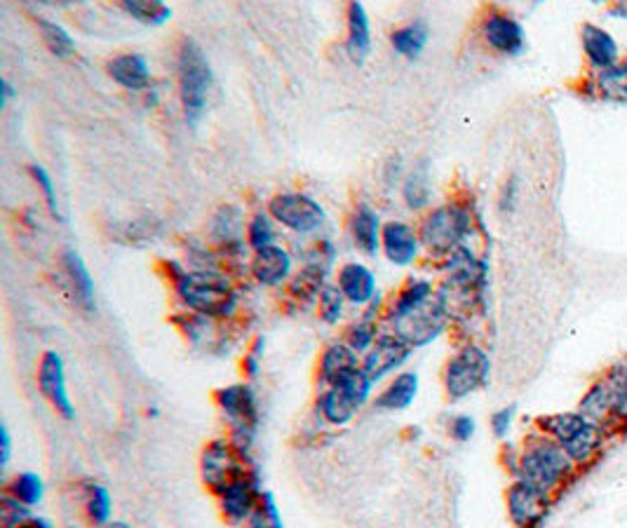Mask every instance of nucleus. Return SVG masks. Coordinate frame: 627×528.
Instances as JSON below:
<instances>
[{"label": "nucleus", "mask_w": 627, "mask_h": 528, "mask_svg": "<svg viewBox=\"0 0 627 528\" xmlns=\"http://www.w3.org/2000/svg\"><path fill=\"white\" fill-rule=\"evenodd\" d=\"M452 317L446 291L433 289L428 280H411L390 305L392 334L402 338L409 348H423L442 336Z\"/></svg>", "instance_id": "1"}, {"label": "nucleus", "mask_w": 627, "mask_h": 528, "mask_svg": "<svg viewBox=\"0 0 627 528\" xmlns=\"http://www.w3.org/2000/svg\"><path fill=\"white\" fill-rule=\"evenodd\" d=\"M510 470L515 479L527 482L548 496L560 494L579 472L576 463L569 459V453L541 432L527 437L522 451L515 453V463Z\"/></svg>", "instance_id": "2"}, {"label": "nucleus", "mask_w": 627, "mask_h": 528, "mask_svg": "<svg viewBox=\"0 0 627 528\" xmlns=\"http://www.w3.org/2000/svg\"><path fill=\"white\" fill-rule=\"evenodd\" d=\"M536 430L558 442L579 470L595 465L606 446V432L590 423L581 411H562L536 418Z\"/></svg>", "instance_id": "3"}, {"label": "nucleus", "mask_w": 627, "mask_h": 528, "mask_svg": "<svg viewBox=\"0 0 627 528\" xmlns=\"http://www.w3.org/2000/svg\"><path fill=\"white\" fill-rule=\"evenodd\" d=\"M174 289L191 313L209 320L230 317L238 305L236 287L217 270H186Z\"/></svg>", "instance_id": "4"}, {"label": "nucleus", "mask_w": 627, "mask_h": 528, "mask_svg": "<svg viewBox=\"0 0 627 528\" xmlns=\"http://www.w3.org/2000/svg\"><path fill=\"white\" fill-rule=\"evenodd\" d=\"M421 245L435 257L450 259L475 235L473 212L463 205H444L430 212L421 224Z\"/></svg>", "instance_id": "5"}, {"label": "nucleus", "mask_w": 627, "mask_h": 528, "mask_svg": "<svg viewBox=\"0 0 627 528\" xmlns=\"http://www.w3.org/2000/svg\"><path fill=\"white\" fill-rule=\"evenodd\" d=\"M214 76L203 47L186 39L179 47V89L188 125H198L209 99Z\"/></svg>", "instance_id": "6"}, {"label": "nucleus", "mask_w": 627, "mask_h": 528, "mask_svg": "<svg viewBox=\"0 0 627 528\" xmlns=\"http://www.w3.org/2000/svg\"><path fill=\"white\" fill-rule=\"evenodd\" d=\"M217 402L221 407V413L228 421L233 444L240 449L242 456H249L252 444L257 440L259 430V407H257V395L247 384H236L228 386L217 392Z\"/></svg>", "instance_id": "7"}, {"label": "nucleus", "mask_w": 627, "mask_h": 528, "mask_svg": "<svg viewBox=\"0 0 627 528\" xmlns=\"http://www.w3.org/2000/svg\"><path fill=\"white\" fill-rule=\"evenodd\" d=\"M491 359L477 343H468L450 359L444 369V390L452 402L475 395L489 384Z\"/></svg>", "instance_id": "8"}, {"label": "nucleus", "mask_w": 627, "mask_h": 528, "mask_svg": "<svg viewBox=\"0 0 627 528\" xmlns=\"http://www.w3.org/2000/svg\"><path fill=\"white\" fill-rule=\"evenodd\" d=\"M374 380L357 369L348 378L338 380L336 386H329V390L320 397V413L332 425H346L353 418L363 411V407L369 402Z\"/></svg>", "instance_id": "9"}, {"label": "nucleus", "mask_w": 627, "mask_h": 528, "mask_svg": "<svg viewBox=\"0 0 627 528\" xmlns=\"http://www.w3.org/2000/svg\"><path fill=\"white\" fill-rule=\"evenodd\" d=\"M247 456H242L240 449L226 442V440H214L205 451L201 459V470H203V479L205 484L214 491V494H221V491L233 484L236 479L247 475Z\"/></svg>", "instance_id": "10"}, {"label": "nucleus", "mask_w": 627, "mask_h": 528, "mask_svg": "<svg viewBox=\"0 0 627 528\" xmlns=\"http://www.w3.org/2000/svg\"><path fill=\"white\" fill-rule=\"evenodd\" d=\"M268 214H271L278 224L290 228L294 233H313L322 224H325V209L317 200L303 195V193H282L275 195L268 205Z\"/></svg>", "instance_id": "11"}, {"label": "nucleus", "mask_w": 627, "mask_h": 528, "mask_svg": "<svg viewBox=\"0 0 627 528\" xmlns=\"http://www.w3.org/2000/svg\"><path fill=\"white\" fill-rule=\"evenodd\" d=\"M506 503L515 528H543L552 509V496L519 479L510 484Z\"/></svg>", "instance_id": "12"}, {"label": "nucleus", "mask_w": 627, "mask_h": 528, "mask_svg": "<svg viewBox=\"0 0 627 528\" xmlns=\"http://www.w3.org/2000/svg\"><path fill=\"white\" fill-rule=\"evenodd\" d=\"M263 496V491L259 488V479L255 472H247L245 477L228 484L221 494V515L230 526H240L245 521L252 519L255 509L259 507V500Z\"/></svg>", "instance_id": "13"}, {"label": "nucleus", "mask_w": 627, "mask_h": 528, "mask_svg": "<svg viewBox=\"0 0 627 528\" xmlns=\"http://www.w3.org/2000/svg\"><path fill=\"white\" fill-rule=\"evenodd\" d=\"M482 39L487 41V45L498 52L506 54V57H517L527 47V33L512 14L491 10L485 22H482Z\"/></svg>", "instance_id": "14"}, {"label": "nucleus", "mask_w": 627, "mask_h": 528, "mask_svg": "<svg viewBox=\"0 0 627 528\" xmlns=\"http://www.w3.org/2000/svg\"><path fill=\"white\" fill-rule=\"evenodd\" d=\"M39 388L43 392V397L52 405L57 413H62L64 418H74L76 409L74 402L68 397V386H66V369H64V359L60 353L47 351L41 359L39 367Z\"/></svg>", "instance_id": "15"}, {"label": "nucleus", "mask_w": 627, "mask_h": 528, "mask_svg": "<svg viewBox=\"0 0 627 528\" xmlns=\"http://www.w3.org/2000/svg\"><path fill=\"white\" fill-rule=\"evenodd\" d=\"M409 355H411V348L396 334L379 336L374 343V348L365 355L363 371L374 380V384H379V380H383L392 371H398L409 359Z\"/></svg>", "instance_id": "16"}, {"label": "nucleus", "mask_w": 627, "mask_h": 528, "mask_svg": "<svg viewBox=\"0 0 627 528\" xmlns=\"http://www.w3.org/2000/svg\"><path fill=\"white\" fill-rule=\"evenodd\" d=\"M579 411L587 418L590 423H595L597 428H602L606 434H620L623 432L612 388L606 386L604 378L595 380V384L590 386V390L581 399Z\"/></svg>", "instance_id": "17"}, {"label": "nucleus", "mask_w": 627, "mask_h": 528, "mask_svg": "<svg viewBox=\"0 0 627 528\" xmlns=\"http://www.w3.org/2000/svg\"><path fill=\"white\" fill-rule=\"evenodd\" d=\"M581 41H583L585 60L595 68V73L612 68L620 62V47L612 31H606L597 24H585L581 31Z\"/></svg>", "instance_id": "18"}, {"label": "nucleus", "mask_w": 627, "mask_h": 528, "mask_svg": "<svg viewBox=\"0 0 627 528\" xmlns=\"http://www.w3.org/2000/svg\"><path fill=\"white\" fill-rule=\"evenodd\" d=\"M383 251L390 263L409 266L421 251V235L404 222H390L383 226Z\"/></svg>", "instance_id": "19"}, {"label": "nucleus", "mask_w": 627, "mask_h": 528, "mask_svg": "<svg viewBox=\"0 0 627 528\" xmlns=\"http://www.w3.org/2000/svg\"><path fill=\"white\" fill-rule=\"evenodd\" d=\"M336 287L342 289V294L353 305H367L374 301V297H379V291H376V276L363 263H346L338 270Z\"/></svg>", "instance_id": "20"}, {"label": "nucleus", "mask_w": 627, "mask_h": 528, "mask_svg": "<svg viewBox=\"0 0 627 528\" xmlns=\"http://www.w3.org/2000/svg\"><path fill=\"white\" fill-rule=\"evenodd\" d=\"M292 272V257L284 247H268L261 251H255L252 259V276L259 284L266 287H278L282 284Z\"/></svg>", "instance_id": "21"}, {"label": "nucleus", "mask_w": 627, "mask_h": 528, "mask_svg": "<svg viewBox=\"0 0 627 528\" xmlns=\"http://www.w3.org/2000/svg\"><path fill=\"white\" fill-rule=\"evenodd\" d=\"M109 73L120 87L132 89V93H141V89H147L151 85L149 62L143 54L137 52L118 54V57H113L109 62Z\"/></svg>", "instance_id": "22"}, {"label": "nucleus", "mask_w": 627, "mask_h": 528, "mask_svg": "<svg viewBox=\"0 0 627 528\" xmlns=\"http://www.w3.org/2000/svg\"><path fill=\"white\" fill-rule=\"evenodd\" d=\"M62 266L66 272V280L74 291V299L85 311H95V280L76 249H64Z\"/></svg>", "instance_id": "23"}, {"label": "nucleus", "mask_w": 627, "mask_h": 528, "mask_svg": "<svg viewBox=\"0 0 627 528\" xmlns=\"http://www.w3.org/2000/svg\"><path fill=\"white\" fill-rule=\"evenodd\" d=\"M357 357H360V355H357L346 341L329 345V348L322 353V359H320V378H322V384L336 386L338 380H344L350 374H355L357 369H363L360 362H357Z\"/></svg>", "instance_id": "24"}, {"label": "nucleus", "mask_w": 627, "mask_h": 528, "mask_svg": "<svg viewBox=\"0 0 627 528\" xmlns=\"http://www.w3.org/2000/svg\"><path fill=\"white\" fill-rule=\"evenodd\" d=\"M348 54L355 64H365L371 52V24L367 10L360 3L348 8Z\"/></svg>", "instance_id": "25"}, {"label": "nucleus", "mask_w": 627, "mask_h": 528, "mask_svg": "<svg viewBox=\"0 0 627 528\" xmlns=\"http://www.w3.org/2000/svg\"><path fill=\"white\" fill-rule=\"evenodd\" d=\"M587 93L606 101L627 104V60H620L616 66L599 71L587 83Z\"/></svg>", "instance_id": "26"}, {"label": "nucleus", "mask_w": 627, "mask_h": 528, "mask_svg": "<svg viewBox=\"0 0 627 528\" xmlns=\"http://www.w3.org/2000/svg\"><path fill=\"white\" fill-rule=\"evenodd\" d=\"M419 395V376L414 371H404L390 380V386L376 397V409L381 411H402L414 405Z\"/></svg>", "instance_id": "27"}, {"label": "nucleus", "mask_w": 627, "mask_h": 528, "mask_svg": "<svg viewBox=\"0 0 627 528\" xmlns=\"http://www.w3.org/2000/svg\"><path fill=\"white\" fill-rule=\"evenodd\" d=\"M350 233H353V240L360 251L369 254V257H374V254L379 251V245L383 238V228H381L379 216H376L369 207H360L355 212Z\"/></svg>", "instance_id": "28"}, {"label": "nucleus", "mask_w": 627, "mask_h": 528, "mask_svg": "<svg viewBox=\"0 0 627 528\" xmlns=\"http://www.w3.org/2000/svg\"><path fill=\"white\" fill-rule=\"evenodd\" d=\"M428 26L425 22H411L402 29H398L396 33L390 35V43H392V50H396L398 54H402V57L407 60H419L425 45H428Z\"/></svg>", "instance_id": "29"}, {"label": "nucleus", "mask_w": 627, "mask_h": 528, "mask_svg": "<svg viewBox=\"0 0 627 528\" xmlns=\"http://www.w3.org/2000/svg\"><path fill=\"white\" fill-rule=\"evenodd\" d=\"M325 276H327L325 266L309 263L292 280V297H296L299 301H315V299H320V294L327 287L325 284Z\"/></svg>", "instance_id": "30"}, {"label": "nucleus", "mask_w": 627, "mask_h": 528, "mask_svg": "<svg viewBox=\"0 0 627 528\" xmlns=\"http://www.w3.org/2000/svg\"><path fill=\"white\" fill-rule=\"evenodd\" d=\"M85 513L95 526H106L111 524V515H113V498L109 494V488L101 484H89L87 494H85Z\"/></svg>", "instance_id": "31"}, {"label": "nucleus", "mask_w": 627, "mask_h": 528, "mask_svg": "<svg viewBox=\"0 0 627 528\" xmlns=\"http://www.w3.org/2000/svg\"><path fill=\"white\" fill-rule=\"evenodd\" d=\"M122 10L132 14L137 22L149 26H163L172 17V10L160 0H125Z\"/></svg>", "instance_id": "32"}, {"label": "nucleus", "mask_w": 627, "mask_h": 528, "mask_svg": "<svg viewBox=\"0 0 627 528\" xmlns=\"http://www.w3.org/2000/svg\"><path fill=\"white\" fill-rule=\"evenodd\" d=\"M240 228H242V216L238 207H221L214 216L212 222V235L219 245H238L240 240Z\"/></svg>", "instance_id": "33"}, {"label": "nucleus", "mask_w": 627, "mask_h": 528, "mask_svg": "<svg viewBox=\"0 0 627 528\" xmlns=\"http://www.w3.org/2000/svg\"><path fill=\"white\" fill-rule=\"evenodd\" d=\"M8 494L14 500L24 503L26 507H35L45 496V484H43V479L39 475H35V472H22V475H17L10 482Z\"/></svg>", "instance_id": "34"}, {"label": "nucleus", "mask_w": 627, "mask_h": 528, "mask_svg": "<svg viewBox=\"0 0 627 528\" xmlns=\"http://www.w3.org/2000/svg\"><path fill=\"white\" fill-rule=\"evenodd\" d=\"M39 29L43 41L47 45V50L55 54V57H71V54H76V41L74 35H71L62 24L57 22H50V20H39Z\"/></svg>", "instance_id": "35"}, {"label": "nucleus", "mask_w": 627, "mask_h": 528, "mask_svg": "<svg viewBox=\"0 0 627 528\" xmlns=\"http://www.w3.org/2000/svg\"><path fill=\"white\" fill-rule=\"evenodd\" d=\"M604 380H606V386L612 388L616 411H618V421H620L623 432H625L627 430V359H620L618 364H614V367L606 371Z\"/></svg>", "instance_id": "36"}, {"label": "nucleus", "mask_w": 627, "mask_h": 528, "mask_svg": "<svg viewBox=\"0 0 627 528\" xmlns=\"http://www.w3.org/2000/svg\"><path fill=\"white\" fill-rule=\"evenodd\" d=\"M247 240H249V247H252L255 251L273 247V245H275L273 216L266 214V212H257V214L252 216V222H249Z\"/></svg>", "instance_id": "37"}, {"label": "nucleus", "mask_w": 627, "mask_h": 528, "mask_svg": "<svg viewBox=\"0 0 627 528\" xmlns=\"http://www.w3.org/2000/svg\"><path fill=\"white\" fill-rule=\"evenodd\" d=\"M402 195H404V203L411 209H425L428 207V203H430V176L423 168L407 176Z\"/></svg>", "instance_id": "38"}, {"label": "nucleus", "mask_w": 627, "mask_h": 528, "mask_svg": "<svg viewBox=\"0 0 627 528\" xmlns=\"http://www.w3.org/2000/svg\"><path fill=\"white\" fill-rule=\"evenodd\" d=\"M376 338L379 336H376V324L371 322V315L363 317L360 322H355L346 334V343L357 355H367L374 348Z\"/></svg>", "instance_id": "39"}, {"label": "nucleus", "mask_w": 627, "mask_h": 528, "mask_svg": "<svg viewBox=\"0 0 627 528\" xmlns=\"http://www.w3.org/2000/svg\"><path fill=\"white\" fill-rule=\"evenodd\" d=\"M317 301H320V317L325 320L327 324H336L338 320L344 317L346 297L342 294V289H338V287L327 284Z\"/></svg>", "instance_id": "40"}, {"label": "nucleus", "mask_w": 627, "mask_h": 528, "mask_svg": "<svg viewBox=\"0 0 627 528\" xmlns=\"http://www.w3.org/2000/svg\"><path fill=\"white\" fill-rule=\"evenodd\" d=\"M249 528H282L280 509L271 494H263L259 500V507L255 509L252 519H249Z\"/></svg>", "instance_id": "41"}, {"label": "nucleus", "mask_w": 627, "mask_h": 528, "mask_svg": "<svg viewBox=\"0 0 627 528\" xmlns=\"http://www.w3.org/2000/svg\"><path fill=\"white\" fill-rule=\"evenodd\" d=\"M31 176L35 179V184L41 186L45 200H47V207L52 212V216H57L60 218V203H57V191H55V184H52V176L47 174L45 168L41 165H31Z\"/></svg>", "instance_id": "42"}, {"label": "nucleus", "mask_w": 627, "mask_h": 528, "mask_svg": "<svg viewBox=\"0 0 627 528\" xmlns=\"http://www.w3.org/2000/svg\"><path fill=\"white\" fill-rule=\"evenodd\" d=\"M475 432H477V423H475V418L468 413L456 416L450 425V434L454 437L456 442H471Z\"/></svg>", "instance_id": "43"}, {"label": "nucleus", "mask_w": 627, "mask_h": 528, "mask_svg": "<svg viewBox=\"0 0 627 528\" xmlns=\"http://www.w3.org/2000/svg\"><path fill=\"white\" fill-rule=\"evenodd\" d=\"M515 413H517L515 407H504V409H498V411L491 416V430H494L496 437H500V440H504V437L510 434L512 423H515Z\"/></svg>", "instance_id": "44"}, {"label": "nucleus", "mask_w": 627, "mask_h": 528, "mask_svg": "<svg viewBox=\"0 0 627 528\" xmlns=\"http://www.w3.org/2000/svg\"><path fill=\"white\" fill-rule=\"evenodd\" d=\"M10 456H12V440H10V430L3 425L0 428V470H8L10 465Z\"/></svg>", "instance_id": "45"}, {"label": "nucleus", "mask_w": 627, "mask_h": 528, "mask_svg": "<svg viewBox=\"0 0 627 528\" xmlns=\"http://www.w3.org/2000/svg\"><path fill=\"white\" fill-rule=\"evenodd\" d=\"M515 200H517V181L510 179L504 193H500V209L504 212H512L515 209Z\"/></svg>", "instance_id": "46"}, {"label": "nucleus", "mask_w": 627, "mask_h": 528, "mask_svg": "<svg viewBox=\"0 0 627 528\" xmlns=\"http://www.w3.org/2000/svg\"><path fill=\"white\" fill-rule=\"evenodd\" d=\"M261 348H263V338H259V343H257V348L247 355V359H245V371L249 374V376H257L259 374V353H261Z\"/></svg>", "instance_id": "47"}, {"label": "nucleus", "mask_w": 627, "mask_h": 528, "mask_svg": "<svg viewBox=\"0 0 627 528\" xmlns=\"http://www.w3.org/2000/svg\"><path fill=\"white\" fill-rule=\"evenodd\" d=\"M12 97V87L8 80H0V108L8 106V99Z\"/></svg>", "instance_id": "48"}, {"label": "nucleus", "mask_w": 627, "mask_h": 528, "mask_svg": "<svg viewBox=\"0 0 627 528\" xmlns=\"http://www.w3.org/2000/svg\"><path fill=\"white\" fill-rule=\"evenodd\" d=\"M104 528H132V526L125 524V521H111V524H106Z\"/></svg>", "instance_id": "49"}]
</instances>
